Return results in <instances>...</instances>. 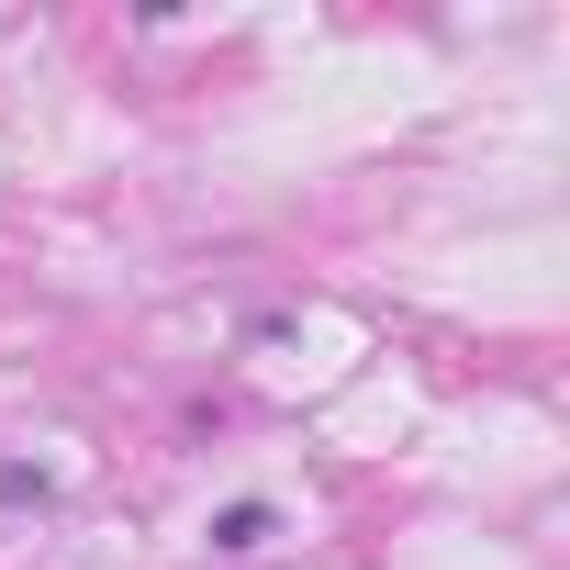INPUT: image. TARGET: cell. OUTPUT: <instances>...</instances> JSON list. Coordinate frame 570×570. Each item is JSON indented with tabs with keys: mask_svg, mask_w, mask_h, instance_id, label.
I'll return each instance as SVG.
<instances>
[{
	"mask_svg": "<svg viewBox=\"0 0 570 570\" xmlns=\"http://www.w3.org/2000/svg\"><path fill=\"white\" fill-rule=\"evenodd\" d=\"M213 537H224V548H257V537H268V503H224V525H213Z\"/></svg>",
	"mask_w": 570,
	"mask_h": 570,
	"instance_id": "1",
	"label": "cell"
}]
</instances>
